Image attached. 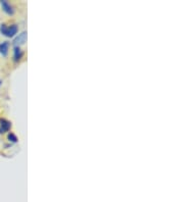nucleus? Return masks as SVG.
<instances>
[{"label": "nucleus", "instance_id": "2", "mask_svg": "<svg viewBox=\"0 0 184 202\" xmlns=\"http://www.w3.org/2000/svg\"><path fill=\"white\" fill-rule=\"evenodd\" d=\"M0 4H1V6H2V9H3L7 14H13L14 13L13 7L11 6L10 3H8L7 1H5V0H2V1H0Z\"/></svg>", "mask_w": 184, "mask_h": 202}, {"label": "nucleus", "instance_id": "4", "mask_svg": "<svg viewBox=\"0 0 184 202\" xmlns=\"http://www.w3.org/2000/svg\"><path fill=\"white\" fill-rule=\"evenodd\" d=\"M26 39H27V34H26L25 32H24V33H22L20 35H19V37H17L16 40H14V45H16V47L17 46V44L20 45V44L25 43Z\"/></svg>", "mask_w": 184, "mask_h": 202}, {"label": "nucleus", "instance_id": "8", "mask_svg": "<svg viewBox=\"0 0 184 202\" xmlns=\"http://www.w3.org/2000/svg\"><path fill=\"white\" fill-rule=\"evenodd\" d=\"M1 84H2V81H0V86H1Z\"/></svg>", "mask_w": 184, "mask_h": 202}, {"label": "nucleus", "instance_id": "7", "mask_svg": "<svg viewBox=\"0 0 184 202\" xmlns=\"http://www.w3.org/2000/svg\"><path fill=\"white\" fill-rule=\"evenodd\" d=\"M8 139H9V141H13V142H16L17 141V138L13 133H10L9 135H8Z\"/></svg>", "mask_w": 184, "mask_h": 202}, {"label": "nucleus", "instance_id": "6", "mask_svg": "<svg viewBox=\"0 0 184 202\" xmlns=\"http://www.w3.org/2000/svg\"><path fill=\"white\" fill-rule=\"evenodd\" d=\"M14 54H13V58H14V60L16 61H17V60H20V58H22V56H23V52H22V50H20V47H14Z\"/></svg>", "mask_w": 184, "mask_h": 202}, {"label": "nucleus", "instance_id": "5", "mask_svg": "<svg viewBox=\"0 0 184 202\" xmlns=\"http://www.w3.org/2000/svg\"><path fill=\"white\" fill-rule=\"evenodd\" d=\"M7 52H8V43L3 42L0 44V53L3 55V56H6Z\"/></svg>", "mask_w": 184, "mask_h": 202}, {"label": "nucleus", "instance_id": "3", "mask_svg": "<svg viewBox=\"0 0 184 202\" xmlns=\"http://www.w3.org/2000/svg\"><path fill=\"white\" fill-rule=\"evenodd\" d=\"M11 124L6 119H0V134H3L10 129Z\"/></svg>", "mask_w": 184, "mask_h": 202}, {"label": "nucleus", "instance_id": "1", "mask_svg": "<svg viewBox=\"0 0 184 202\" xmlns=\"http://www.w3.org/2000/svg\"><path fill=\"white\" fill-rule=\"evenodd\" d=\"M0 32L6 37H13L17 33V26L11 25L10 27H7L6 25H1L0 27Z\"/></svg>", "mask_w": 184, "mask_h": 202}]
</instances>
